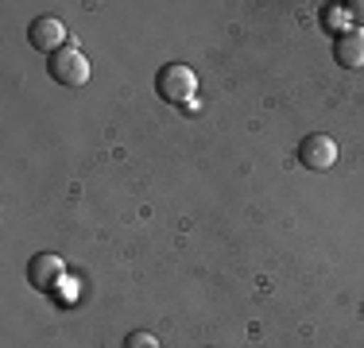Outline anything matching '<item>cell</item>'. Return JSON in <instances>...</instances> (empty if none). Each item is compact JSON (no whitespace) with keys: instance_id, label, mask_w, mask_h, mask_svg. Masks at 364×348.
<instances>
[{"instance_id":"cell-1","label":"cell","mask_w":364,"mask_h":348,"mask_svg":"<svg viewBox=\"0 0 364 348\" xmlns=\"http://www.w3.org/2000/svg\"><path fill=\"white\" fill-rule=\"evenodd\" d=\"M194 89H198V77H194V70L182 66V62H167L155 74V93L167 104H186L194 97Z\"/></svg>"},{"instance_id":"cell-2","label":"cell","mask_w":364,"mask_h":348,"mask_svg":"<svg viewBox=\"0 0 364 348\" xmlns=\"http://www.w3.org/2000/svg\"><path fill=\"white\" fill-rule=\"evenodd\" d=\"M50 77H55L58 85H70V89H77V85L90 82V58H85L77 47L55 50V55H50Z\"/></svg>"},{"instance_id":"cell-3","label":"cell","mask_w":364,"mask_h":348,"mask_svg":"<svg viewBox=\"0 0 364 348\" xmlns=\"http://www.w3.org/2000/svg\"><path fill=\"white\" fill-rule=\"evenodd\" d=\"M28 283L36 286L39 294H50L58 283H63V259L55 251H36L28 259Z\"/></svg>"},{"instance_id":"cell-4","label":"cell","mask_w":364,"mask_h":348,"mask_svg":"<svg viewBox=\"0 0 364 348\" xmlns=\"http://www.w3.org/2000/svg\"><path fill=\"white\" fill-rule=\"evenodd\" d=\"M28 43H31L36 50H43V55H55V50L70 47V43H66V28H63V20H55V16H39V20H31V28H28Z\"/></svg>"},{"instance_id":"cell-5","label":"cell","mask_w":364,"mask_h":348,"mask_svg":"<svg viewBox=\"0 0 364 348\" xmlns=\"http://www.w3.org/2000/svg\"><path fill=\"white\" fill-rule=\"evenodd\" d=\"M299 163L306 170H329L337 163V143L329 136H322V132H314V136H306L299 143Z\"/></svg>"},{"instance_id":"cell-6","label":"cell","mask_w":364,"mask_h":348,"mask_svg":"<svg viewBox=\"0 0 364 348\" xmlns=\"http://www.w3.org/2000/svg\"><path fill=\"white\" fill-rule=\"evenodd\" d=\"M333 58L341 70H364V28L341 31L333 39Z\"/></svg>"},{"instance_id":"cell-7","label":"cell","mask_w":364,"mask_h":348,"mask_svg":"<svg viewBox=\"0 0 364 348\" xmlns=\"http://www.w3.org/2000/svg\"><path fill=\"white\" fill-rule=\"evenodd\" d=\"M124 348H159V341H155L147 329H136V333L124 337Z\"/></svg>"},{"instance_id":"cell-8","label":"cell","mask_w":364,"mask_h":348,"mask_svg":"<svg viewBox=\"0 0 364 348\" xmlns=\"http://www.w3.org/2000/svg\"><path fill=\"white\" fill-rule=\"evenodd\" d=\"M345 20H349V16H345V8H333V4H329L326 8V12H322V28L326 31H333V28H341V23Z\"/></svg>"},{"instance_id":"cell-9","label":"cell","mask_w":364,"mask_h":348,"mask_svg":"<svg viewBox=\"0 0 364 348\" xmlns=\"http://www.w3.org/2000/svg\"><path fill=\"white\" fill-rule=\"evenodd\" d=\"M341 8H345V16H349V20L364 23V0H349V4H341Z\"/></svg>"}]
</instances>
